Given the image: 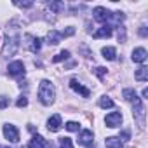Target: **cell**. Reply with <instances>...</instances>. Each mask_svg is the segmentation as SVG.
<instances>
[{"label": "cell", "instance_id": "obj_1", "mask_svg": "<svg viewBox=\"0 0 148 148\" xmlns=\"http://www.w3.org/2000/svg\"><path fill=\"white\" fill-rule=\"evenodd\" d=\"M122 96H124L125 101H129V103L132 105V113H134V117L139 120V125H145V106H143V103H141V98L136 94V91H132V89H124V91H122Z\"/></svg>", "mask_w": 148, "mask_h": 148}, {"label": "cell", "instance_id": "obj_2", "mask_svg": "<svg viewBox=\"0 0 148 148\" xmlns=\"http://www.w3.org/2000/svg\"><path fill=\"white\" fill-rule=\"evenodd\" d=\"M92 14H94V19L99 21V23H115V25H120L124 21V14L122 12H110L105 7H96L92 11Z\"/></svg>", "mask_w": 148, "mask_h": 148}, {"label": "cell", "instance_id": "obj_3", "mask_svg": "<svg viewBox=\"0 0 148 148\" xmlns=\"http://www.w3.org/2000/svg\"><path fill=\"white\" fill-rule=\"evenodd\" d=\"M54 98H56L54 86L49 80H42L40 82V87H38V99L42 101V105H45V106L52 105L54 103Z\"/></svg>", "mask_w": 148, "mask_h": 148}, {"label": "cell", "instance_id": "obj_4", "mask_svg": "<svg viewBox=\"0 0 148 148\" xmlns=\"http://www.w3.org/2000/svg\"><path fill=\"white\" fill-rule=\"evenodd\" d=\"M19 49V37L18 35H9L5 37V45H4V56L9 58V56H14Z\"/></svg>", "mask_w": 148, "mask_h": 148}, {"label": "cell", "instance_id": "obj_5", "mask_svg": "<svg viewBox=\"0 0 148 148\" xmlns=\"http://www.w3.org/2000/svg\"><path fill=\"white\" fill-rule=\"evenodd\" d=\"M25 64L21 61H12L9 66H7V73L11 77H23L25 75Z\"/></svg>", "mask_w": 148, "mask_h": 148}, {"label": "cell", "instance_id": "obj_6", "mask_svg": "<svg viewBox=\"0 0 148 148\" xmlns=\"http://www.w3.org/2000/svg\"><path fill=\"white\" fill-rule=\"evenodd\" d=\"M4 136H5L7 141H11V143H18V141H19V132H18L16 125H12V124L4 125Z\"/></svg>", "mask_w": 148, "mask_h": 148}, {"label": "cell", "instance_id": "obj_7", "mask_svg": "<svg viewBox=\"0 0 148 148\" xmlns=\"http://www.w3.org/2000/svg\"><path fill=\"white\" fill-rule=\"evenodd\" d=\"M105 124H106V127H119V125L122 124V113H120V112H112V113H108L106 119H105Z\"/></svg>", "mask_w": 148, "mask_h": 148}, {"label": "cell", "instance_id": "obj_8", "mask_svg": "<svg viewBox=\"0 0 148 148\" xmlns=\"http://www.w3.org/2000/svg\"><path fill=\"white\" fill-rule=\"evenodd\" d=\"M70 87L75 91V92H79L82 98H89V96H91V91H89L87 87H84L77 79H71V80H70Z\"/></svg>", "mask_w": 148, "mask_h": 148}, {"label": "cell", "instance_id": "obj_9", "mask_svg": "<svg viewBox=\"0 0 148 148\" xmlns=\"http://www.w3.org/2000/svg\"><path fill=\"white\" fill-rule=\"evenodd\" d=\"M47 129L49 131H52V132H56V131H59L61 129V115H52L49 120H47Z\"/></svg>", "mask_w": 148, "mask_h": 148}, {"label": "cell", "instance_id": "obj_10", "mask_svg": "<svg viewBox=\"0 0 148 148\" xmlns=\"http://www.w3.org/2000/svg\"><path fill=\"white\" fill-rule=\"evenodd\" d=\"M92 139H94V134H92V131H89V129H84V131L80 132V136H79V143L84 145V146L92 145Z\"/></svg>", "mask_w": 148, "mask_h": 148}, {"label": "cell", "instance_id": "obj_11", "mask_svg": "<svg viewBox=\"0 0 148 148\" xmlns=\"http://www.w3.org/2000/svg\"><path fill=\"white\" fill-rule=\"evenodd\" d=\"M131 59H132L134 63H145V59H146V49H143V47L134 49V51H132Z\"/></svg>", "mask_w": 148, "mask_h": 148}, {"label": "cell", "instance_id": "obj_12", "mask_svg": "<svg viewBox=\"0 0 148 148\" xmlns=\"http://www.w3.org/2000/svg\"><path fill=\"white\" fill-rule=\"evenodd\" d=\"M92 37H94V38H108V37H112V26H110V25L101 26L99 30H96V32L92 33Z\"/></svg>", "mask_w": 148, "mask_h": 148}, {"label": "cell", "instance_id": "obj_13", "mask_svg": "<svg viewBox=\"0 0 148 148\" xmlns=\"http://www.w3.org/2000/svg\"><path fill=\"white\" fill-rule=\"evenodd\" d=\"M61 38H63V37H61V32L51 30V32L47 33V44H49V45H56V44H59Z\"/></svg>", "mask_w": 148, "mask_h": 148}, {"label": "cell", "instance_id": "obj_14", "mask_svg": "<svg viewBox=\"0 0 148 148\" xmlns=\"http://www.w3.org/2000/svg\"><path fill=\"white\" fill-rule=\"evenodd\" d=\"M26 38L30 40L28 49H30L32 52H38V51H40V45H42V44H40L42 40H40V38H37V37H32V35H26Z\"/></svg>", "mask_w": 148, "mask_h": 148}, {"label": "cell", "instance_id": "obj_15", "mask_svg": "<svg viewBox=\"0 0 148 148\" xmlns=\"http://www.w3.org/2000/svg\"><path fill=\"white\" fill-rule=\"evenodd\" d=\"M105 145H106V148H124L120 138H117V136H110V138H106V139H105Z\"/></svg>", "mask_w": 148, "mask_h": 148}, {"label": "cell", "instance_id": "obj_16", "mask_svg": "<svg viewBox=\"0 0 148 148\" xmlns=\"http://www.w3.org/2000/svg\"><path fill=\"white\" fill-rule=\"evenodd\" d=\"M134 79L139 80V82H146L148 80V68L146 66H139L134 73Z\"/></svg>", "mask_w": 148, "mask_h": 148}, {"label": "cell", "instance_id": "obj_17", "mask_svg": "<svg viewBox=\"0 0 148 148\" xmlns=\"http://www.w3.org/2000/svg\"><path fill=\"white\" fill-rule=\"evenodd\" d=\"M101 52H103V58H105V59H108V61H113V59H115V56H117V51H115L113 47H103V49H101Z\"/></svg>", "mask_w": 148, "mask_h": 148}, {"label": "cell", "instance_id": "obj_18", "mask_svg": "<svg viewBox=\"0 0 148 148\" xmlns=\"http://www.w3.org/2000/svg\"><path fill=\"white\" fill-rule=\"evenodd\" d=\"M68 58H70V51H61L58 56L52 58V61H54V63H59V61H64V59H68Z\"/></svg>", "mask_w": 148, "mask_h": 148}, {"label": "cell", "instance_id": "obj_19", "mask_svg": "<svg viewBox=\"0 0 148 148\" xmlns=\"http://www.w3.org/2000/svg\"><path fill=\"white\" fill-rule=\"evenodd\" d=\"M99 106H101V108H112V106H113V101H112L110 98L103 96V98L99 99Z\"/></svg>", "mask_w": 148, "mask_h": 148}, {"label": "cell", "instance_id": "obj_20", "mask_svg": "<svg viewBox=\"0 0 148 148\" xmlns=\"http://www.w3.org/2000/svg\"><path fill=\"white\" fill-rule=\"evenodd\" d=\"M59 148H73V143L70 138H59Z\"/></svg>", "mask_w": 148, "mask_h": 148}, {"label": "cell", "instance_id": "obj_21", "mask_svg": "<svg viewBox=\"0 0 148 148\" xmlns=\"http://www.w3.org/2000/svg\"><path fill=\"white\" fill-rule=\"evenodd\" d=\"M68 131H71V132H75V131H79L80 129V125L77 124V122H66V125H64Z\"/></svg>", "mask_w": 148, "mask_h": 148}, {"label": "cell", "instance_id": "obj_22", "mask_svg": "<svg viewBox=\"0 0 148 148\" xmlns=\"http://www.w3.org/2000/svg\"><path fill=\"white\" fill-rule=\"evenodd\" d=\"M5 106H9V98L7 96H0V110H4Z\"/></svg>", "mask_w": 148, "mask_h": 148}, {"label": "cell", "instance_id": "obj_23", "mask_svg": "<svg viewBox=\"0 0 148 148\" xmlns=\"http://www.w3.org/2000/svg\"><path fill=\"white\" fill-rule=\"evenodd\" d=\"M96 75H98L99 79H103V77L106 75V68H103V66H98V68H96Z\"/></svg>", "mask_w": 148, "mask_h": 148}, {"label": "cell", "instance_id": "obj_24", "mask_svg": "<svg viewBox=\"0 0 148 148\" xmlns=\"http://www.w3.org/2000/svg\"><path fill=\"white\" fill-rule=\"evenodd\" d=\"M49 9L59 11V9H63V4H59V2H51V4H49Z\"/></svg>", "mask_w": 148, "mask_h": 148}, {"label": "cell", "instance_id": "obj_25", "mask_svg": "<svg viewBox=\"0 0 148 148\" xmlns=\"http://www.w3.org/2000/svg\"><path fill=\"white\" fill-rule=\"evenodd\" d=\"M16 105H18V108H23V106H26V105H28V99H26L25 96H21V98L18 99V103H16Z\"/></svg>", "mask_w": 148, "mask_h": 148}, {"label": "cell", "instance_id": "obj_26", "mask_svg": "<svg viewBox=\"0 0 148 148\" xmlns=\"http://www.w3.org/2000/svg\"><path fill=\"white\" fill-rule=\"evenodd\" d=\"M16 5H19V7H32L33 2H16Z\"/></svg>", "mask_w": 148, "mask_h": 148}, {"label": "cell", "instance_id": "obj_27", "mask_svg": "<svg viewBox=\"0 0 148 148\" xmlns=\"http://www.w3.org/2000/svg\"><path fill=\"white\" fill-rule=\"evenodd\" d=\"M139 35H141V37H146V35H148V32H146V26H145V25L139 28Z\"/></svg>", "mask_w": 148, "mask_h": 148}, {"label": "cell", "instance_id": "obj_28", "mask_svg": "<svg viewBox=\"0 0 148 148\" xmlns=\"http://www.w3.org/2000/svg\"><path fill=\"white\" fill-rule=\"evenodd\" d=\"M146 98H148V89L145 87V89H143V99H146Z\"/></svg>", "mask_w": 148, "mask_h": 148}]
</instances>
